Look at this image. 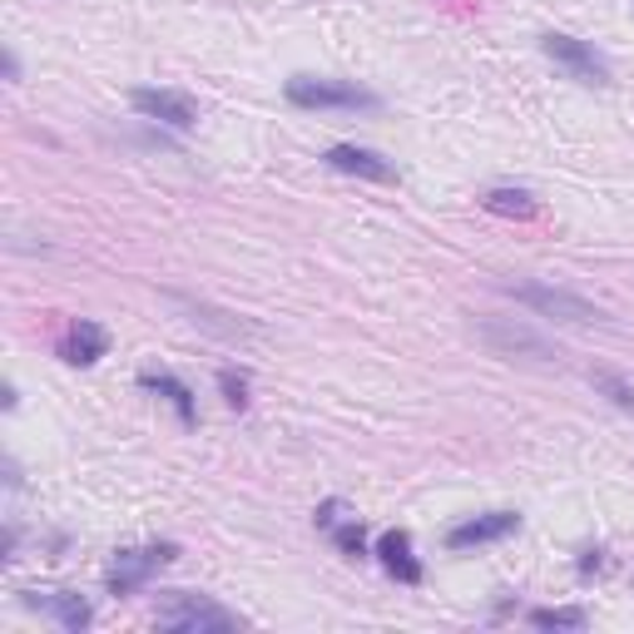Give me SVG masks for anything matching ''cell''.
<instances>
[{"instance_id": "obj_1", "label": "cell", "mask_w": 634, "mask_h": 634, "mask_svg": "<svg viewBox=\"0 0 634 634\" xmlns=\"http://www.w3.org/2000/svg\"><path fill=\"white\" fill-rule=\"evenodd\" d=\"M471 333H476V342L491 357H501V362H521V367L565 362V352H560L551 337H541L531 323H521V317H471Z\"/></svg>"}, {"instance_id": "obj_2", "label": "cell", "mask_w": 634, "mask_h": 634, "mask_svg": "<svg viewBox=\"0 0 634 634\" xmlns=\"http://www.w3.org/2000/svg\"><path fill=\"white\" fill-rule=\"evenodd\" d=\"M154 625L174 630V634H234V630H243V620L208 595H174L154 615Z\"/></svg>"}, {"instance_id": "obj_3", "label": "cell", "mask_w": 634, "mask_h": 634, "mask_svg": "<svg viewBox=\"0 0 634 634\" xmlns=\"http://www.w3.org/2000/svg\"><path fill=\"white\" fill-rule=\"evenodd\" d=\"M511 298L525 303V308L541 317H555V323H575V327L610 323L605 308H595L590 298H580V293H570V288H551V283H511Z\"/></svg>"}, {"instance_id": "obj_4", "label": "cell", "mask_w": 634, "mask_h": 634, "mask_svg": "<svg viewBox=\"0 0 634 634\" xmlns=\"http://www.w3.org/2000/svg\"><path fill=\"white\" fill-rule=\"evenodd\" d=\"M283 94L298 110H377L382 104L372 90H362L352 80H313V75H293Z\"/></svg>"}, {"instance_id": "obj_5", "label": "cell", "mask_w": 634, "mask_h": 634, "mask_svg": "<svg viewBox=\"0 0 634 634\" xmlns=\"http://www.w3.org/2000/svg\"><path fill=\"white\" fill-rule=\"evenodd\" d=\"M174 560H178L174 541H154V545H144V551H120L110 565V595H134L158 565H174Z\"/></svg>"}, {"instance_id": "obj_6", "label": "cell", "mask_w": 634, "mask_h": 634, "mask_svg": "<svg viewBox=\"0 0 634 634\" xmlns=\"http://www.w3.org/2000/svg\"><path fill=\"white\" fill-rule=\"evenodd\" d=\"M541 45H545V55H551L570 80H580V84H610V65H605V55H595V45L565 35V30H551Z\"/></svg>"}, {"instance_id": "obj_7", "label": "cell", "mask_w": 634, "mask_h": 634, "mask_svg": "<svg viewBox=\"0 0 634 634\" xmlns=\"http://www.w3.org/2000/svg\"><path fill=\"white\" fill-rule=\"evenodd\" d=\"M130 100H134V110H140L144 120L168 124V130H194L198 124V104L188 100V94H178V90H134Z\"/></svg>"}, {"instance_id": "obj_8", "label": "cell", "mask_w": 634, "mask_h": 634, "mask_svg": "<svg viewBox=\"0 0 634 634\" xmlns=\"http://www.w3.org/2000/svg\"><path fill=\"white\" fill-rule=\"evenodd\" d=\"M168 303H174L178 313H188V323H194V327H204V333L224 337V342H238V337H258V327H253V323H243V317L214 308V303H204V298H184V293H168Z\"/></svg>"}, {"instance_id": "obj_9", "label": "cell", "mask_w": 634, "mask_h": 634, "mask_svg": "<svg viewBox=\"0 0 634 634\" xmlns=\"http://www.w3.org/2000/svg\"><path fill=\"white\" fill-rule=\"evenodd\" d=\"M511 531H521V515H515V511H491V515H476V521L451 525L447 545H451V551H471V545L505 541V535H511Z\"/></svg>"}, {"instance_id": "obj_10", "label": "cell", "mask_w": 634, "mask_h": 634, "mask_svg": "<svg viewBox=\"0 0 634 634\" xmlns=\"http://www.w3.org/2000/svg\"><path fill=\"white\" fill-rule=\"evenodd\" d=\"M327 168H337V174H357V178H372V184H392L397 168L387 164L382 154L372 150H357V144H333V150L323 154Z\"/></svg>"}, {"instance_id": "obj_11", "label": "cell", "mask_w": 634, "mask_h": 634, "mask_svg": "<svg viewBox=\"0 0 634 634\" xmlns=\"http://www.w3.org/2000/svg\"><path fill=\"white\" fill-rule=\"evenodd\" d=\"M104 352H110V333H104L100 323H90V317H75V323H70V333L60 337V357H65V362H75V367L100 362Z\"/></svg>"}, {"instance_id": "obj_12", "label": "cell", "mask_w": 634, "mask_h": 634, "mask_svg": "<svg viewBox=\"0 0 634 634\" xmlns=\"http://www.w3.org/2000/svg\"><path fill=\"white\" fill-rule=\"evenodd\" d=\"M25 605H30V610H40V615H50V620H60V625H65L70 634H80V630L94 620L90 600H80L75 590H50V595H25Z\"/></svg>"}, {"instance_id": "obj_13", "label": "cell", "mask_w": 634, "mask_h": 634, "mask_svg": "<svg viewBox=\"0 0 634 634\" xmlns=\"http://www.w3.org/2000/svg\"><path fill=\"white\" fill-rule=\"evenodd\" d=\"M377 555H382L387 575H397L401 585H417L421 580V565H417V555H411V535L407 531H387L382 541H377Z\"/></svg>"}, {"instance_id": "obj_14", "label": "cell", "mask_w": 634, "mask_h": 634, "mask_svg": "<svg viewBox=\"0 0 634 634\" xmlns=\"http://www.w3.org/2000/svg\"><path fill=\"white\" fill-rule=\"evenodd\" d=\"M140 387H144V392H158V397H164L168 407L178 411V421H184V427H194V421H198L194 392H188L178 377H168V372H140Z\"/></svg>"}, {"instance_id": "obj_15", "label": "cell", "mask_w": 634, "mask_h": 634, "mask_svg": "<svg viewBox=\"0 0 634 634\" xmlns=\"http://www.w3.org/2000/svg\"><path fill=\"white\" fill-rule=\"evenodd\" d=\"M481 204L491 208V214H505V218H531L535 214V194H531V188H491Z\"/></svg>"}, {"instance_id": "obj_16", "label": "cell", "mask_w": 634, "mask_h": 634, "mask_svg": "<svg viewBox=\"0 0 634 634\" xmlns=\"http://www.w3.org/2000/svg\"><path fill=\"white\" fill-rule=\"evenodd\" d=\"M590 387H595L600 397L615 401L620 411H634V387H630L620 372H605V367H595V372H590Z\"/></svg>"}, {"instance_id": "obj_17", "label": "cell", "mask_w": 634, "mask_h": 634, "mask_svg": "<svg viewBox=\"0 0 634 634\" xmlns=\"http://www.w3.org/2000/svg\"><path fill=\"white\" fill-rule=\"evenodd\" d=\"M535 630H585V610H531Z\"/></svg>"}, {"instance_id": "obj_18", "label": "cell", "mask_w": 634, "mask_h": 634, "mask_svg": "<svg viewBox=\"0 0 634 634\" xmlns=\"http://www.w3.org/2000/svg\"><path fill=\"white\" fill-rule=\"evenodd\" d=\"M333 541H337V551H342L347 560L367 555V535H362V525H357V515H347L342 525H333Z\"/></svg>"}, {"instance_id": "obj_19", "label": "cell", "mask_w": 634, "mask_h": 634, "mask_svg": "<svg viewBox=\"0 0 634 634\" xmlns=\"http://www.w3.org/2000/svg\"><path fill=\"white\" fill-rule=\"evenodd\" d=\"M218 392H224V401L234 411H243L248 407V372H238V367H224V372H218Z\"/></svg>"}, {"instance_id": "obj_20", "label": "cell", "mask_w": 634, "mask_h": 634, "mask_svg": "<svg viewBox=\"0 0 634 634\" xmlns=\"http://www.w3.org/2000/svg\"><path fill=\"white\" fill-rule=\"evenodd\" d=\"M313 521H317V531H333V525L347 521V505H342V501H323V505L313 511Z\"/></svg>"}, {"instance_id": "obj_21", "label": "cell", "mask_w": 634, "mask_h": 634, "mask_svg": "<svg viewBox=\"0 0 634 634\" xmlns=\"http://www.w3.org/2000/svg\"><path fill=\"white\" fill-rule=\"evenodd\" d=\"M6 80H20V60H16V50H6Z\"/></svg>"}, {"instance_id": "obj_22", "label": "cell", "mask_w": 634, "mask_h": 634, "mask_svg": "<svg viewBox=\"0 0 634 634\" xmlns=\"http://www.w3.org/2000/svg\"><path fill=\"white\" fill-rule=\"evenodd\" d=\"M600 565H605V560H600V551H585V555H580V570H600Z\"/></svg>"}]
</instances>
